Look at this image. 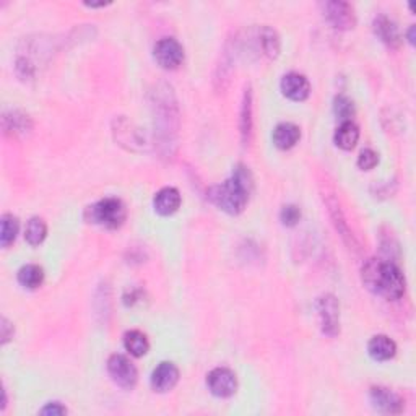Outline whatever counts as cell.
I'll list each match as a JSON object with an SVG mask.
<instances>
[{
  "instance_id": "obj_15",
  "label": "cell",
  "mask_w": 416,
  "mask_h": 416,
  "mask_svg": "<svg viewBox=\"0 0 416 416\" xmlns=\"http://www.w3.org/2000/svg\"><path fill=\"white\" fill-rule=\"evenodd\" d=\"M372 28L374 33H376L377 38L384 44H387L389 47H397L400 44V33L397 25L391 18L386 17V15H379V17L374 18Z\"/></svg>"
},
{
  "instance_id": "obj_16",
  "label": "cell",
  "mask_w": 416,
  "mask_h": 416,
  "mask_svg": "<svg viewBox=\"0 0 416 416\" xmlns=\"http://www.w3.org/2000/svg\"><path fill=\"white\" fill-rule=\"evenodd\" d=\"M358 140H360V129H358V125L353 122V120L341 122L340 127L336 129L334 135L335 145L345 151H350L355 149Z\"/></svg>"
},
{
  "instance_id": "obj_11",
  "label": "cell",
  "mask_w": 416,
  "mask_h": 416,
  "mask_svg": "<svg viewBox=\"0 0 416 416\" xmlns=\"http://www.w3.org/2000/svg\"><path fill=\"white\" fill-rule=\"evenodd\" d=\"M282 93L291 101H306L310 94V83L301 73H286L280 82Z\"/></svg>"
},
{
  "instance_id": "obj_9",
  "label": "cell",
  "mask_w": 416,
  "mask_h": 416,
  "mask_svg": "<svg viewBox=\"0 0 416 416\" xmlns=\"http://www.w3.org/2000/svg\"><path fill=\"white\" fill-rule=\"evenodd\" d=\"M370 398H371L372 407L379 410L381 413L398 415L403 412L402 397L387 387H381V386L372 387L370 392Z\"/></svg>"
},
{
  "instance_id": "obj_14",
  "label": "cell",
  "mask_w": 416,
  "mask_h": 416,
  "mask_svg": "<svg viewBox=\"0 0 416 416\" xmlns=\"http://www.w3.org/2000/svg\"><path fill=\"white\" fill-rule=\"evenodd\" d=\"M367 353L374 361H389L397 355V345L387 335H376L367 343Z\"/></svg>"
},
{
  "instance_id": "obj_13",
  "label": "cell",
  "mask_w": 416,
  "mask_h": 416,
  "mask_svg": "<svg viewBox=\"0 0 416 416\" xmlns=\"http://www.w3.org/2000/svg\"><path fill=\"white\" fill-rule=\"evenodd\" d=\"M273 145L280 150H291L301 140V129L296 124L282 122L273 130Z\"/></svg>"
},
{
  "instance_id": "obj_21",
  "label": "cell",
  "mask_w": 416,
  "mask_h": 416,
  "mask_svg": "<svg viewBox=\"0 0 416 416\" xmlns=\"http://www.w3.org/2000/svg\"><path fill=\"white\" fill-rule=\"evenodd\" d=\"M47 236V225L43 218L33 217L26 223L25 239L30 246H39Z\"/></svg>"
},
{
  "instance_id": "obj_29",
  "label": "cell",
  "mask_w": 416,
  "mask_h": 416,
  "mask_svg": "<svg viewBox=\"0 0 416 416\" xmlns=\"http://www.w3.org/2000/svg\"><path fill=\"white\" fill-rule=\"evenodd\" d=\"M87 5H88V7H104L106 4L101 2V4H87Z\"/></svg>"
},
{
  "instance_id": "obj_25",
  "label": "cell",
  "mask_w": 416,
  "mask_h": 416,
  "mask_svg": "<svg viewBox=\"0 0 416 416\" xmlns=\"http://www.w3.org/2000/svg\"><path fill=\"white\" fill-rule=\"evenodd\" d=\"M280 220L285 226H296L301 220V210L296 205H285L280 212Z\"/></svg>"
},
{
  "instance_id": "obj_19",
  "label": "cell",
  "mask_w": 416,
  "mask_h": 416,
  "mask_svg": "<svg viewBox=\"0 0 416 416\" xmlns=\"http://www.w3.org/2000/svg\"><path fill=\"white\" fill-rule=\"evenodd\" d=\"M44 282V270L39 265L28 263L18 270V283L26 289H38Z\"/></svg>"
},
{
  "instance_id": "obj_6",
  "label": "cell",
  "mask_w": 416,
  "mask_h": 416,
  "mask_svg": "<svg viewBox=\"0 0 416 416\" xmlns=\"http://www.w3.org/2000/svg\"><path fill=\"white\" fill-rule=\"evenodd\" d=\"M153 57L160 67L175 70L184 62V47L175 38H163L153 47Z\"/></svg>"
},
{
  "instance_id": "obj_20",
  "label": "cell",
  "mask_w": 416,
  "mask_h": 416,
  "mask_svg": "<svg viewBox=\"0 0 416 416\" xmlns=\"http://www.w3.org/2000/svg\"><path fill=\"white\" fill-rule=\"evenodd\" d=\"M20 231L18 218L12 213H5L2 217V229H0V246L7 249L15 242Z\"/></svg>"
},
{
  "instance_id": "obj_4",
  "label": "cell",
  "mask_w": 416,
  "mask_h": 416,
  "mask_svg": "<svg viewBox=\"0 0 416 416\" xmlns=\"http://www.w3.org/2000/svg\"><path fill=\"white\" fill-rule=\"evenodd\" d=\"M108 372L114 384H118L119 387L125 389V391L134 389L137 381H139V371H137L135 365L124 355L109 356Z\"/></svg>"
},
{
  "instance_id": "obj_24",
  "label": "cell",
  "mask_w": 416,
  "mask_h": 416,
  "mask_svg": "<svg viewBox=\"0 0 416 416\" xmlns=\"http://www.w3.org/2000/svg\"><path fill=\"white\" fill-rule=\"evenodd\" d=\"M379 165V155L376 151L371 149L363 150L360 153V158H358V166L363 171H371Z\"/></svg>"
},
{
  "instance_id": "obj_5",
  "label": "cell",
  "mask_w": 416,
  "mask_h": 416,
  "mask_svg": "<svg viewBox=\"0 0 416 416\" xmlns=\"http://www.w3.org/2000/svg\"><path fill=\"white\" fill-rule=\"evenodd\" d=\"M210 393L218 398H229L238 391V377L228 367H215L207 376Z\"/></svg>"
},
{
  "instance_id": "obj_2",
  "label": "cell",
  "mask_w": 416,
  "mask_h": 416,
  "mask_svg": "<svg viewBox=\"0 0 416 416\" xmlns=\"http://www.w3.org/2000/svg\"><path fill=\"white\" fill-rule=\"evenodd\" d=\"M363 285L371 293L386 299H400L405 294V277L392 262L370 259L361 268Z\"/></svg>"
},
{
  "instance_id": "obj_28",
  "label": "cell",
  "mask_w": 416,
  "mask_h": 416,
  "mask_svg": "<svg viewBox=\"0 0 416 416\" xmlns=\"http://www.w3.org/2000/svg\"><path fill=\"white\" fill-rule=\"evenodd\" d=\"M413 33H415V26H412V28H410V33H408V41L412 44L415 43V41H413Z\"/></svg>"
},
{
  "instance_id": "obj_7",
  "label": "cell",
  "mask_w": 416,
  "mask_h": 416,
  "mask_svg": "<svg viewBox=\"0 0 416 416\" xmlns=\"http://www.w3.org/2000/svg\"><path fill=\"white\" fill-rule=\"evenodd\" d=\"M320 327L327 336H336L340 332V304L334 294H324L317 299Z\"/></svg>"
},
{
  "instance_id": "obj_22",
  "label": "cell",
  "mask_w": 416,
  "mask_h": 416,
  "mask_svg": "<svg viewBox=\"0 0 416 416\" xmlns=\"http://www.w3.org/2000/svg\"><path fill=\"white\" fill-rule=\"evenodd\" d=\"M260 46L265 56L270 57V59H275L280 54V38H278L277 31L265 26L260 31Z\"/></svg>"
},
{
  "instance_id": "obj_10",
  "label": "cell",
  "mask_w": 416,
  "mask_h": 416,
  "mask_svg": "<svg viewBox=\"0 0 416 416\" xmlns=\"http://www.w3.org/2000/svg\"><path fill=\"white\" fill-rule=\"evenodd\" d=\"M151 387L158 393H166L172 391L179 382V370L175 363L171 361H163L155 367V371L151 372Z\"/></svg>"
},
{
  "instance_id": "obj_18",
  "label": "cell",
  "mask_w": 416,
  "mask_h": 416,
  "mask_svg": "<svg viewBox=\"0 0 416 416\" xmlns=\"http://www.w3.org/2000/svg\"><path fill=\"white\" fill-rule=\"evenodd\" d=\"M241 137H242V144L244 145L249 144L252 137V89L251 87L246 88L244 98H242Z\"/></svg>"
},
{
  "instance_id": "obj_3",
  "label": "cell",
  "mask_w": 416,
  "mask_h": 416,
  "mask_svg": "<svg viewBox=\"0 0 416 416\" xmlns=\"http://www.w3.org/2000/svg\"><path fill=\"white\" fill-rule=\"evenodd\" d=\"M127 218V210L120 198L106 197L87 208V220L108 229H118Z\"/></svg>"
},
{
  "instance_id": "obj_27",
  "label": "cell",
  "mask_w": 416,
  "mask_h": 416,
  "mask_svg": "<svg viewBox=\"0 0 416 416\" xmlns=\"http://www.w3.org/2000/svg\"><path fill=\"white\" fill-rule=\"evenodd\" d=\"M0 330H2V345H5L8 340L13 339V325L10 324L5 317L2 319V325H0Z\"/></svg>"
},
{
  "instance_id": "obj_1",
  "label": "cell",
  "mask_w": 416,
  "mask_h": 416,
  "mask_svg": "<svg viewBox=\"0 0 416 416\" xmlns=\"http://www.w3.org/2000/svg\"><path fill=\"white\" fill-rule=\"evenodd\" d=\"M252 187H254V179H252L249 168L238 165L233 171V176L210 189L208 198L225 213L239 215L244 212Z\"/></svg>"
},
{
  "instance_id": "obj_17",
  "label": "cell",
  "mask_w": 416,
  "mask_h": 416,
  "mask_svg": "<svg viewBox=\"0 0 416 416\" xmlns=\"http://www.w3.org/2000/svg\"><path fill=\"white\" fill-rule=\"evenodd\" d=\"M124 346L132 356L141 358L145 356L150 350V341L146 339V335L140 330H129L124 335Z\"/></svg>"
},
{
  "instance_id": "obj_23",
  "label": "cell",
  "mask_w": 416,
  "mask_h": 416,
  "mask_svg": "<svg viewBox=\"0 0 416 416\" xmlns=\"http://www.w3.org/2000/svg\"><path fill=\"white\" fill-rule=\"evenodd\" d=\"M334 111H335V115L341 120V122H346V120H351L353 115H355V104H353L350 98L340 94V96H336L334 101Z\"/></svg>"
},
{
  "instance_id": "obj_12",
  "label": "cell",
  "mask_w": 416,
  "mask_h": 416,
  "mask_svg": "<svg viewBox=\"0 0 416 416\" xmlns=\"http://www.w3.org/2000/svg\"><path fill=\"white\" fill-rule=\"evenodd\" d=\"M181 194L176 187H163L161 191L156 192L153 198L155 212L161 217H170L175 215L179 207H181Z\"/></svg>"
},
{
  "instance_id": "obj_26",
  "label": "cell",
  "mask_w": 416,
  "mask_h": 416,
  "mask_svg": "<svg viewBox=\"0 0 416 416\" xmlns=\"http://www.w3.org/2000/svg\"><path fill=\"white\" fill-rule=\"evenodd\" d=\"M41 415H52V416H57V415H65L67 413V408L62 407V403L59 402H51L47 403L46 407L39 412Z\"/></svg>"
},
{
  "instance_id": "obj_8",
  "label": "cell",
  "mask_w": 416,
  "mask_h": 416,
  "mask_svg": "<svg viewBox=\"0 0 416 416\" xmlns=\"http://www.w3.org/2000/svg\"><path fill=\"white\" fill-rule=\"evenodd\" d=\"M324 15L336 30H353L356 25L355 10L350 4L340 2V0H332V2L322 4Z\"/></svg>"
}]
</instances>
